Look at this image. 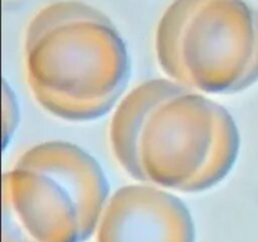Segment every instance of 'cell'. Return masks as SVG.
<instances>
[{"instance_id":"6da1fadb","label":"cell","mask_w":258,"mask_h":242,"mask_svg":"<svg viewBox=\"0 0 258 242\" xmlns=\"http://www.w3.org/2000/svg\"><path fill=\"white\" fill-rule=\"evenodd\" d=\"M110 143L121 168L136 180L199 193L228 175L241 139L224 106L175 81L155 78L118 103Z\"/></svg>"},{"instance_id":"7a4b0ae2","label":"cell","mask_w":258,"mask_h":242,"mask_svg":"<svg viewBox=\"0 0 258 242\" xmlns=\"http://www.w3.org/2000/svg\"><path fill=\"white\" fill-rule=\"evenodd\" d=\"M27 81L37 102L73 123L105 116L130 76L127 48L110 18L62 0L42 8L25 33Z\"/></svg>"},{"instance_id":"3957f363","label":"cell","mask_w":258,"mask_h":242,"mask_svg":"<svg viewBox=\"0 0 258 242\" xmlns=\"http://www.w3.org/2000/svg\"><path fill=\"white\" fill-rule=\"evenodd\" d=\"M110 187L91 154L67 141L28 149L3 174V242H85Z\"/></svg>"},{"instance_id":"277c9868","label":"cell","mask_w":258,"mask_h":242,"mask_svg":"<svg viewBox=\"0 0 258 242\" xmlns=\"http://www.w3.org/2000/svg\"><path fill=\"white\" fill-rule=\"evenodd\" d=\"M155 50L175 82L241 92L258 80V10L244 0H174L159 20Z\"/></svg>"},{"instance_id":"5b68a950","label":"cell","mask_w":258,"mask_h":242,"mask_svg":"<svg viewBox=\"0 0 258 242\" xmlns=\"http://www.w3.org/2000/svg\"><path fill=\"white\" fill-rule=\"evenodd\" d=\"M97 242H196L188 207L155 186H125L107 199Z\"/></svg>"}]
</instances>
